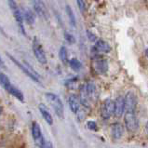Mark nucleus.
<instances>
[{
    "mask_svg": "<svg viewBox=\"0 0 148 148\" xmlns=\"http://www.w3.org/2000/svg\"><path fill=\"white\" fill-rule=\"evenodd\" d=\"M7 56L10 59V60L13 62L15 64L19 67V68L22 70L24 74H26L30 78H32L34 81H36V82H37V83H40V77L38 75V74L36 73V72L34 70L32 67L28 64V63L26 62H24V63L23 64V63H21L17 59H15L12 55H10V53H7Z\"/></svg>",
    "mask_w": 148,
    "mask_h": 148,
    "instance_id": "f257e3e1",
    "label": "nucleus"
},
{
    "mask_svg": "<svg viewBox=\"0 0 148 148\" xmlns=\"http://www.w3.org/2000/svg\"><path fill=\"white\" fill-rule=\"evenodd\" d=\"M8 6H10V8L12 13H13L14 19L16 21L17 24H18L21 33H22L23 35L26 36V33H25V28H24V23H23V17L22 11L20 10V8H19L18 5H17V3L15 2V0H8Z\"/></svg>",
    "mask_w": 148,
    "mask_h": 148,
    "instance_id": "f03ea898",
    "label": "nucleus"
},
{
    "mask_svg": "<svg viewBox=\"0 0 148 148\" xmlns=\"http://www.w3.org/2000/svg\"><path fill=\"white\" fill-rule=\"evenodd\" d=\"M46 98H47L49 101V103L51 104V106L53 107L56 115L60 117H63V104L62 103V100L60 99V97L54 93H46Z\"/></svg>",
    "mask_w": 148,
    "mask_h": 148,
    "instance_id": "7ed1b4c3",
    "label": "nucleus"
},
{
    "mask_svg": "<svg viewBox=\"0 0 148 148\" xmlns=\"http://www.w3.org/2000/svg\"><path fill=\"white\" fill-rule=\"evenodd\" d=\"M32 48H33V51L36 58V60L38 61L41 64H46L48 62L47 56H46L44 49L42 48V45L40 44V42L38 41V39H37L36 37H35L33 40Z\"/></svg>",
    "mask_w": 148,
    "mask_h": 148,
    "instance_id": "20e7f679",
    "label": "nucleus"
},
{
    "mask_svg": "<svg viewBox=\"0 0 148 148\" xmlns=\"http://www.w3.org/2000/svg\"><path fill=\"white\" fill-rule=\"evenodd\" d=\"M125 126L130 132H135L139 128V121L133 112H126L124 116Z\"/></svg>",
    "mask_w": 148,
    "mask_h": 148,
    "instance_id": "39448f33",
    "label": "nucleus"
},
{
    "mask_svg": "<svg viewBox=\"0 0 148 148\" xmlns=\"http://www.w3.org/2000/svg\"><path fill=\"white\" fill-rule=\"evenodd\" d=\"M114 112H115V101L111 99H106L101 108V117L104 119H108L114 115Z\"/></svg>",
    "mask_w": 148,
    "mask_h": 148,
    "instance_id": "423d86ee",
    "label": "nucleus"
},
{
    "mask_svg": "<svg viewBox=\"0 0 148 148\" xmlns=\"http://www.w3.org/2000/svg\"><path fill=\"white\" fill-rule=\"evenodd\" d=\"M34 10L36 12V14L40 16L41 18L45 20L49 19V13L47 7H46L45 3L42 0H32Z\"/></svg>",
    "mask_w": 148,
    "mask_h": 148,
    "instance_id": "0eeeda50",
    "label": "nucleus"
},
{
    "mask_svg": "<svg viewBox=\"0 0 148 148\" xmlns=\"http://www.w3.org/2000/svg\"><path fill=\"white\" fill-rule=\"evenodd\" d=\"M124 104L126 112H133L137 105V98L132 91L127 92V94L124 97Z\"/></svg>",
    "mask_w": 148,
    "mask_h": 148,
    "instance_id": "6e6552de",
    "label": "nucleus"
},
{
    "mask_svg": "<svg viewBox=\"0 0 148 148\" xmlns=\"http://www.w3.org/2000/svg\"><path fill=\"white\" fill-rule=\"evenodd\" d=\"M32 136L34 138V140H35L36 143L39 147L43 145L45 140L43 139V136H42L40 126L37 124L36 122H34L32 124Z\"/></svg>",
    "mask_w": 148,
    "mask_h": 148,
    "instance_id": "1a4fd4ad",
    "label": "nucleus"
},
{
    "mask_svg": "<svg viewBox=\"0 0 148 148\" xmlns=\"http://www.w3.org/2000/svg\"><path fill=\"white\" fill-rule=\"evenodd\" d=\"M124 110H125L124 97L119 96L115 101V112H114V116L116 117H121L124 113Z\"/></svg>",
    "mask_w": 148,
    "mask_h": 148,
    "instance_id": "9d476101",
    "label": "nucleus"
},
{
    "mask_svg": "<svg viewBox=\"0 0 148 148\" xmlns=\"http://www.w3.org/2000/svg\"><path fill=\"white\" fill-rule=\"evenodd\" d=\"M94 49L97 52H100V53H108L110 52V50H111V46H110L106 41L99 39L96 41Z\"/></svg>",
    "mask_w": 148,
    "mask_h": 148,
    "instance_id": "9b49d317",
    "label": "nucleus"
},
{
    "mask_svg": "<svg viewBox=\"0 0 148 148\" xmlns=\"http://www.w3.org/2000/svg\"><path fill=\"white\" fill-rule=\"evenodd\" d=\"M68 103H69V106L71 111L77 114L79 111V108H80V100L78 97L75 95V94H71L68 98Z\"/></svg>",
    "mask_w": 148,
    "mask_h": 148,
    "instance_id": "f8f14e48",
    "label": "nucleus"
},
{
    "mask_svg": "<svg viewBox=\"0 0 148 148\" xmlns=\"http://www.w3.org/2000/svg\"><path fill=\"white\" fill-rule=\"evenodd\" d=\"M94 68L97 73L99 74H104L108 70V62L104 59H100L94 62Z\"/></svg>",
    "mask_w": 148,
    "mask_h": 148,
    "instance_id": "ddd939ff",
    "label": "nucleus"
},
{
    "mask_svg": "<svg viewBox=\"0 0 148 148\" xmlns=\"http://www.w3.org/2000/svg\"><path fill=\"white\" fill-rule=\"evenodd\" d=\"M38 109H39L42 116L44 118V120L47 122L49 125H52L53 124V117L51 116V114H50L49 111L48 110V108L46 107V105L43 103H40L38 106Z\"/></svg>",
    "mask_w": 148,
    "mask_h": 148,
    "instance_id": "4468645a",
    "label": "nucleus"
},
{
    "mask_svg": "<svg viewBox=\"0 0 148 148\" xmlns=\"http://www.w3.org/2000/svg\"><path fill=\"white\" fill-rule=\"evenodd\" d=\"M124 132V128L120 123H114L111 127V133L114 139H120Z\"/></svg>",
    "mask_w": 148,
    "mask_h": 148,
    "instance_id": "2eb2a0df",
    "label": "nucleus"
},
{
    "mask_svg": "<svg viewBox=\"0 0 148 148\" xmlns=\"http://www.w3.org/2000/svg\"><path fill=\"white\" fill-rule=\"evenodd\" d=\"M79 100L80 103H81L85 107H90V96H88L87 90H86V86H82V88H80V96H79Z\"/></svg>",
    "mask_w": 148,
    "mask_h": 148,
    "instance_id": "dca6fc26",
    "label": "nucleus"
},
{
    "mask_svg": "<svg viewBox=\"0 0 148 148\" xmlns=\"http://www.w3.org/2000/svg\"><path fill=\"white\" fill-rule=\"evenodd\" d=\"M23 13V20L26 22L29 25L34 24L35 23V21H36V17L34 12L32 10H30L29 8H25L23 10V11L22 12Z\"/></svg>",
    "mask_w": 148,
    "mask_h": 148,
    "instance_id": "f3484780",
    "label": "nucleus"
},
{
    "mask_svg": "<svg viewBox=\"0 0 148 148\" xmlns=\"http://www.w3.org/2000/svg\"><path fill=\"white\" fill-rule=\"evenodd\" d=\"M0 84L3 86V88L8 92L12 88V84L10 81V78L8 77V75H5L4 73H0Z\"/></svg>",
    "mask_w": 148,
    "mask_h": 148,
    "instance_id": "a211bd4d",
    "label": "nucleus"
},
{
    "mask_svg": "<svg viewBox=\"0 0 148 148\" xmlns=\"http://www.w3.org/2000/svg\"><path fill=\"white\" fill-rule=\"evenodd\" d=\"M65 10H66L67 16H68L70 24L73 27H75V26H77V20H75V17L74 11H73V10H72V8L69 5H66L65 6Z\"/></svg>",
    "mask_w": 148,
    "mask_h": 148,
    "instance_id": "6ab92c4d",
    "label": "nucleus"
},
{
    "mask_svg": "<svg viewBox=\"0 0 148 148\" xmlns=\"http://www.w3.org/2000/svg\"><path fill=\"white\" fill-rule=\"evenodd\" d=\"M59 57H60V60L63 63L68 62V51H67V49L64 46H62L61 47L60 51H59Z\"/></svg>",
    "mask_w": 148,
    "mask_h": 148,
    "instance_id": "aec40b11",
    "label": "nucleus"
},
{
    "mask_svg": "<svg viewBox=\"0 0 148 148\" xmlns=\"http://www.w3.org/2000/svg\"><path fill=\"white\" fill-rule=\"evenodd\" d=\"M69 65L74 71H77V72L79 71L82 67V64H81V62H80V61L77 60V59H75V58L71 59V60L69 61Z\"/></svg>",
    "mask_w": 148,
    "mask_h": 148,
    "instance_id": "412c9836",
    "label": "nucleus"
},
{
    "mask_svg": "<svg viewBox=\"0 0 148 148\" xmlns=\"http://www.w3.org/2000/svg\"><path fill=\"white\" fill-rule=\"evenodd\" d=\"M86 90H87V92H88V96H90V98L93 96L94 93H95V91H96V87L94 85V83L88 82L86 85Z\"/></svg>",
    "mask_w": 148,
    "mask_h": 148,
    "instance_id": "4be33fe9",
    "label": "nucleus"
},
{
    "mask_svg": "<svg viewBox=\"0 0 148 148\" xmlns=\"http://www.w3.org/2000/svg\"><path fill=\"white\" fill-rule=\"evenodd\" d=\"M63 36H64V39L68 42L69 44H75V37L72 35L69 32H64L63 34Z\"/></svg>",
    "mask_w": 148,
    "mask_h": 148,
    "instance_id": "5701e85b",
    "label": "nucleus"
},
{
    "mask_svg": "<svg viewBox=\"0 0 148 148\" xmlns=\"http://www.w3.org/2000/svg\"><path fill=\"white\" fill-rule=\"evenodd\" d=\"M88 129L90 130H93V132H96L97 130H98V127H97V124L95 123L94 121H88Z\"/></svg>",
    "mask_w": 148,
    "mask_h": 148,
    "instance_id": "b1692460",
    "label": "nucleus"
},
{
    "mask_svg": "<svg viewBox=\"0 0 148 148\" xmlns=\"http://www.w3.org/2000/svg\"><path fill=\"white\" fill-rule=\"evenodd\" d=\"M77 6L79 8V10L81 12H84L86 10V5H85V2H84V0H77Z\"/></svg>",
    "mask_w": 148,
    "mask_h": 148,
    "instance_id": "393cba45",
    "label": "nucleus"
},
{
    "mask_svg": "<svg viewBox=\"0 0 148 148\" xmlns=\"http://www.w3.org/2000/svg\"><path fill=\"white\" fill-rule=\"evenodd\" d=\"M87 36H88V38L90 39V41H91V42L97 41V37H96V36H95L92 32L88 31V30L87 31Z\"/></svg>",
    "mask_w": 148,
    "mask_h": 148,
    "instance_id": "a878e982",
    "label": "nucleus"
},
{
    "mask_svg": "<svg viewBox=\"0 0 148 148\" xmlns=\"http://www.w3.org/2000/svg\"><path fill=\"white\" fill-rule=\"evenodd\" d=\"M40 148H53V146H52V145L50 143H49V142H44V143H43V145H42Z\"/></svg>",
    "mask_w": 148,
    "mask_h": 148,
    "instance_id": "bb28decb",
    "label": "nucleus"
},
{
    "mask_svg": "<svg viewBox=\"0 0 148 148\" xmlns=\"http://www.w3.org/2000/svg\"><path fill=\"white\" fill-rule=\"evenodd\" d=\"M0 66L3 67V68H6V64H5V62H3V60H2V58H1V57H0Z\"/></svg>",
    "mask_w": 148,
    "mask_h": 148,
    "instance_id": "cd10ccee",
    "label": "nucleus"
},
{
    "mask_svg": "<svg viewBox=\"0 0 148 148\" xmlns=\"http://www.w3.org/2000/svg\"><path fill=\"white\" fill-rule=\"evenodd\" d=\"M0 34H3L4 36H7V35H6V33H5V31H4V29H3L1 26H0Z\"/></svg>",
    "mask_w": 148,
    "mask_h": 148,
    "instance_id": "c85d7f7f",
    "label": "nucleus"
},
{
    "mask_svg": "<svg viewBox=\"0 0 148 148\" xmlns=\"http://www.w3.org/2000/svg\"><path fill=\"white\" fill-rule=\"evenodd\" d=\"M145 129H146V132H147V134H148V121L146 122V124H145Z\"/></svg>",
    "mask_w": 148,
    "mask_h": 148,
    "instance_id": "c756f323",
    "label": "nucleus"
},
{
    "mask_svg": "<svg viewBox=\"0 0 148 148\" xmlns=\"http://www.w3.org/2000/svg\"><path fill=\"white\" fill-rule=\"evenodd\" d=\"M145 56H146V57L148 58V48H147V49H145Z\"/></svg>",
    "mask_w": 148,
    "mask_h": 148,
    "instance_id": "7c9ffc66",
    "label": "nucleus"
},
{
    "mask_svg": "<svg viewBox=\"0 0 148 148\" xmlns=\"http://www.w3.org/2000/svg\"><path fill=\"white\" fill-rule=\"evenodd\" d=\"M2 112H3V108H2L1 106H0V116L2 115Z\"/></svg>",
    "mask_w": 148,
    "mask_h": 148,
    "instance_id": "2f4dec72",
    "label": "nucleus"
}]
</instances>
